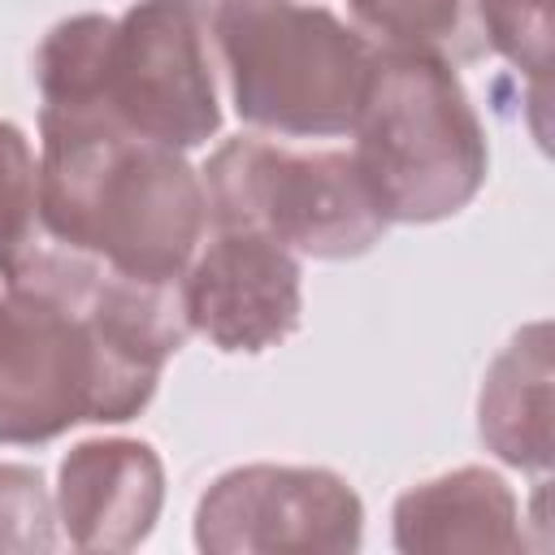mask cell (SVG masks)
<instances>
[{
    "label": "cell",
    "mask_w": 555,
    "mask_h": 555,
    "mask_svg": "<svg viewBox=\"0 0 555 555\" xmlns=\"http://www.w3.org/2000/svg\"><path fill=\"white\" fill-rule=\"evenodd\" d=\"M39 225L117 273L178 282L208 234V195L182 152L100 113L39 108Z\"/></svg>",
    "instance_id": "cell-1"
},
{
    "label": "cell",
    "mask_w": 555,
    "mask_h": 555,
    "mask_svg": "<svg viewBox=\"0 0 555 555\" xmlns=\"http://www.w3.org/2000/svg\"><path fill=\"white\" fill-rule=\"evenodd\" d=\"M351 139V160L386 221H447L486 186V126L438 56L377 48Z\"/></svg>",
    "instance_id": "cell-2"
},
{
    "label": "cell",
    "mask_w": 555,
    "mask_h": 555,
    "mask_svg": "<svg viewBox=\"0 0 555 555\" xmlns=\"http://www.w3.org/2000/svg\"><path fill=\"white\" fill-rule=\"evenodd\" d=\"M87 295L56 299L4 282L0 447H43L82 421L121 425L152 403L165 364L113 338L87 312Z\"/></svg>",
    "instance_id": "cell-3"
},
{
    "label": "cell",
    "mask_w": 555,
    "mask_h": 555,
    "mask_svg": "<svg viewBox=\"0 0 555 555\" xmlns=\"http://www.w3.org/2000/svg\"><path fill=\"white\" fill-rule=\"evenodd\" d=\"M212 52L243 126L278 139L351 134L373 43L321 4L212 0Z\"/></svg>",
    "instance_id": "cell-4"
},
{
    "label": "cell",
    "mask_w": 555,
    "mask_h": 555,
    "mask_svg": "<svg viewBox=\"0 0 555 555\" xmlns=\"http://www.w3.org/2000/svg\"><path fill=\"white\" fill-rule=\"evenodd\" d=\"M199 182L208 195V225L256 230L312 260H356L390 225L351 152H295L238 134L208 156Z\"/></svg>",
    "instance_id": "cell-5"
},
{
    "label": "cell",
    "mask_w": 555,
    "mask_h": 555,
    "mask_svg": "<svg viewBox=\"0 0 555 555\" xmlns=\"http://www.w3.org/2000/svg\"><path fill=\"white\" fill-rule=\"evenodd\" d=\"M104 117L173 152L204 147L221 130L204 0H139L113 22Z\"/></svg>",
    "instance_id": "cell-6"
},
{
    "label": "cell",
    "mask_w": 555,
    "mask_h": 555,
    "mask_svg": "<svg viewBox=\"0 0 555 555\" xmlns=\"http://www.w3.org/2000/svg\"><path fill=\"white\" fill-rule=\"evenodd\" d=\"M364 503L330 468L243 464L221 473L195 507V546L208 555L360 551Z\"/></svg>",
    "instance_id": "cell-7"
},
{
    "label": "cell",
    "mask_w": 555,
    "mask_h": 555,
    "mask_svg": "<svg viewBox=\"0 0 555 555\" xmlns=\"http://www.w3.org/2000/svg\"><path fill=\"white\" fill-rule=\"evenodd\" d=\"M299 256L256 230H217L182 273L191 334L217 351L260 356L299 330Z\"/></svg>",
    "instance_id": "cell-8"
},
{
    "label": "cell",
    "mask_w": 555,
    "mask_h": 555,
    "mask_svg": "<svg viewBox=\"0 0 555 555\" xmlns=\"http://www.w3.org/2000/svg\"><path fill=\"white\" fill-rule=\"evenodd\" d=\"M52 503L74 551H134L165 507V464L139 438H87L61 460Z\"/></svg>",
    "instance_id": "cell-9"
},
{
    "label": "cell",
    "mask_w": 555,
    "mask_h": 555,
    "mask_svg": "<svg viewBox=\"0 0 555 555\" xmlns=\"http://www.w3.org/2000/svg\"><path fill=\"white\" fill-rule=\"evenodd\" d=\"M395 546L403 555L525 551L520 503L512 486L477 464L421 481L395 499Z\"/></svg>",
    "instance_id": "cell-10"
},
{
    "label": "cell",
    "mask_w": 555,
    "mask_h": 555,
    "mask_svg": "<svg viewBox=\"0 0 555 555\" xmlns=\"http://www.w3.org/2000/svg\"><path fill=\"white\" fill-rule=\"evenodd\" d=\"M551 321H533L494 356L481 382V442L520 473L551 468Z\"/></svg>",
    "instance_id": "cell-11"
},
{
    "label": "cell",
    "mask_w": 555,
    "mask_h": 555,
    "mask_svg": "<svg viewBox=\"0 0 555 555\" xmlns=\"http://www.w3.org/2000/svg\"><path fill=\"white\" fill-rule=\"evenodd\" d=\"M347 13L373 48L425 52L447 65H468L490 52L477 0H347Z\"/></svg>",
    "instance_id": "cell-12"
},
{
    "label": "cell",
    "mask_w": 555,
    "mask_h": 555,
    "mask_svg": "<svg viewBox=\"0 0 555 555\" xmlns=\"http://www.w3.org/2000/svg\"><path fill=\"white\" fill-rule=\"evenodd\" d=\"M113 22L104 13H78L56 22L35 48V82L39 100L52 113H100L104 117V78Z\"/></svg>",
    "instance_id": "cell-13"
},
{
    "label": "cell",
    "mask_w": 555,
    "mask_h": 555,
    "mask_svg": "<svg viewBox=\"0 0 555 555\" xmlns=\"http://www.w3.org/2000/svg\"><path fill=\"white\" fill-rule=\"evenodd\" d=\"M555 0H477L486 48L512 61L520 74L533 78V87H546L551 69V35H555Z\"/></svg>",
    "instance_id": "cell-14"
},
{
    "label": "cell",
    "mask_w": 555,
    "mask_h": 555,
    "mask_svg": "<svg viewBox=\"0 0 555 555\" xmlns=\"http://www.w3.org/2000/svg\"><path fill=\"white\" fill-rule=\"evenodd\" d=\"M39 234V160L30 139L0 117V273Z\"/></svg>",
    "instance_id": "cell-15"
},
{
    "label": "cell",
    "mask_w": 555,
    "mask_h": 555,
    "mask_svg": "<svg viewBox=\"0 0 555 555\" xmlns=\"http://www.w3.org/2000/svg\"><path fill=\"white\" fill-rule=\"evenodd\" d=\"M56 546V503L30 464H0V555Z\"/></svg>",
    "instance_id": "cell-16"
},
{
    "label": "cell",
    "mask_w": 555,
    "mask_h": 555,
    "mask_svg": "<svg viewBox=\"0 0 555 555\" xmlns=\"http://www.w3.org/2000/svg\"><path fill=\"white\" fill-rule=\"evenodd\" d=\"M0 291H4V273H0Z\"/></svg>",
    "instance_id": "cell-17"
}]
</instances>
